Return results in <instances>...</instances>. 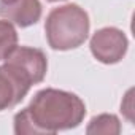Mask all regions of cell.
Instances as JSON below:
<instances>
[{
	"label": "cell",
	"mask_w": 135,
	"mask_h": 135,
	"mask_svg": "<svg viewBox=\"0 0 135 135\" xmlns=\"http://www.w3.org/2000/svg\"><path fill=\"white\" fill-rule=\"evenodd\" d=\"M91 52L102 64H116L127 52V37L116 27H103L91 38Z\"/></svg>",
	"instance_id": "cell-4"
},
{
	"label": "cell",
	"mask_w": 135,
	"mask_h": 135,
	"mask_svg": "<svg viewBox=\"0 0 135 135\" xmlns=\"http://www.w3.org/2000/svg\"><path fill=\"white\" fill-rule=\"evenodd\" d=\"M89 26L88 13L75 3L54 8L45 22L48 45L57 51L75 49L86 41Z\"/></svg>",
	"instance_id": "cell-2"
},
{
	"label": "cell",
	"mask_w": 135,
	"mask_h": 135,
	"mask_svg": "<svg viewBox=\"0 0 135 135\" xmlns=\"http://www.w3.org/2000/svg\"><path fill=\"white\" fill-rule=\"evenodd\" d=\"M0 16L19 27H29L40 21V0H0Z\"/></svg>",
	"instance_id": "cell-5"
},
{
	"label": "cell",
	"mask_w": 135,
	"mask_h": 135,
	"mask_svg": "<svg viewBox=\"0 0 135 135\" xmlns=\"http://www.w3.org/2000/svg\"><path fill=\"white\" fill-rule=\"evenodd\" d=\"M18 46V33L11 22L0 21V60H5Z\"/></svg>",
	"instance_id": "cell-8"
},
{
	"label": "cell",
	"mask_w": 135,
	"mask_h": 135,
	"mask_svg": "<svg viewBox=\"0 0 135 135\" xmlns=\"http://www.w3.org/2000/svg\"><path fill=\"white\" fill-rule=\"evenodd\" d=\"M5 67L18 75L29 86L38 84L45 80L48 70V60L41 49L29 46H16L5 59Z\"/></svg>",
	"instance_id": "cell-3"
},
{
	"label": "cell",
	"mask_w": 135,
	"mask_h": 135,
	"mask_svg": "<svg viewBox=\"0 0 135 135\" xmlns=\"http://www.w3.org/2000/svg\"><path fill=\"white\" fill-rule=\"evenodd\" d=\"M38 133H56L80 126L86 116L84 102L67 91L41 89L26 108Z\"/></svg>",
	"instance_id": "cell-1"
},
{
	"label": "cell",
	"mask_w": 135,
	"mask_h": 135,
	"mask_svg": "<svg viewBox=\"0 0 135 135\" xmlns=\"http://www.w3.org/2000/svg\"><path fill=\"white\" fill-rule=\"evenodd\" d=\"M48 2H60V0H48Z\"/></svg>",
	"instance_id": "cell-9"
},
{
	"label": "cell",
	"mask_w": 135,
	"mask_h": 135,
	"mask_svg": "<svg viewBox=\"0 0 135 135\" xmlns=\"http://www.w3.org/2000/svg\"><path fill=\"white\" fill-rule=\"evenodd\" d=\"M86 132L89 135H118L121 132V124L114 114H99L91 119Z\"/></svg>",
	"instance_id": "cell-7"
},
{
	"label": "cell",
	"mask_w": 135,
	"mask_h": 135,
	"mask_svg": "<svg viewBox=\"0 0 135 135\" xmlns=\"http://www.w3.org/2000/svg\"><path fill=\"white\" fill-rule=\"evenodd\" d=\"M30 86L15 75L8 67H0V111L16 107L29 92Z\"/></svg>",
	"instance_id": "cell-6"
}]
</instances>
